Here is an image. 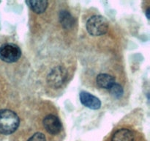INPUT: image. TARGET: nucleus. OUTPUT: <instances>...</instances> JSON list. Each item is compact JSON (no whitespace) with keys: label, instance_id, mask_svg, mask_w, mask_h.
Listing matches in <instances>:
<instances>
[{"label":"nucleus","instance_id":"1","mask_svg":"<svg viewBox=\"0 0 150 141\" xmlns=\"http://www.w3.org/2000/svg\"><path fill=\"white\" fill-rule=\"evenodd\" d=\"M20 120L16 113L10 110H0V133L10 135L19 126Z\"/></svg>","mask_w":150,"mask_h":141},{"label":"nucleus","instance_id":"2","mask_svg":"<svg viewBox=\"0 0 150 141\" xmlns=\"http://www.w3.org/2000/svg\"><path fill=\"white\" fill-rule=\"evenodd\" d=\"M86 29L91 35L100 36L108 32V23L103 16H93L86 22Z\"/></svg>","mask_w":150,"mask_h":141},{"label":"nucleus","instance_id":"3","mask_svg":"<svg viewBox=\"0 0 150 141\" xmlns=\"http://www.w3.org/2000/svg\"><path fill=\"white\" fill-rule=\"evenodd\" d=\"M21 51L14 43L3 44L0 47V59L6 63H15L20 59Z\"/></svg>","mask_w":150,"mask_h":141},{"label":"nucleus","instance_id":"4","mask_svg":"<svg viewBox=\"0 0 150 141\" xmlns=\"http://www.w3.org/2000/svg\"><path fill=\"white\" fill-rule=\"evenodd\" d=\"M43 126L46 132L52 135H58L62 129L61 121L54 115H48L44 118Z\"/></svg>","mask_w":150,"mask_h":141},{"label":"nucleus","instance_id":"5","mask_svg":"<svg viewBox=\"0 0 150 141\" xmlns=\"http://www.w3.org/2000/svg\"><path fill=\"white\" fill-rule=\"evenodd\" d=\"M80 101L85 107L92 110H98L101 107V101L98 98L89 93L82 91L80 93Z\"/></svg>","mask_w":150,"mask_h":141},{"label":"nucleus","instance_id":"6","mask_svg":"<svg viewBox=\"0 0 150 141\" xmlns=\"http://www.w3.org/2000/svg\"><path fill=\"white\" fill-rule=\"evenodd\" d=\"M111 141H135V136L130 129H120L114 132Z\"/></svg>","mask_w":150,"mask_h":141},{"label":"nucleus","instance_id":"7","mask_svg":"<svg viewBox=\"0 0 150 141\" xmlns=\"http://www.w3.org/2000/svg\"><path fill=\"white\" fill-rule=\"evenodd\" d=\"M65 76V70H63L62 68H57L49 74L48 82L51 85L58 86L64 82V78L66 77Z\"/></svg>","mask_w":150,"mask_h":141},{"label":"nucleus","instance_id":"8","mask_svg":"<svg viewBox=\"0 0 150 141\" xmlns=\"http://www.w3.org/2000/svg\"><path fill=\"white\" fill-rule=\"evenodd\" d=\"M97 84L101 88L111 89V87L116 83L115 79L108 73H100L97 76Z\"/></svg>","mask_w":150,"mask_h":141},{"label":"nucleus","instance_id":"9","mask_svg":"<svg viewBox=\"0 0 150 141\" xmlns=\"http://www.w3.org/2000/svg\"><path fill=\"white\" fill-rule=\"evenodd\" d=\"M26 3L31 10L36 13H42L45 12L48 4L47 1H26Z\"/></svg>","mask_w":150,"mask_h":141},{"label":"nucleus","instance_id":"10","mask_svg":"<svg viewBox=\"0 0 150 141\" xmlns=\"http://www.w3.org/2000/svg\"><path fill=\"white\" fill-rule=\"evenodd\" d=\"M59 20L62 25L65 29H70L74 25V19L69 12L64 10L59 14Z\"/></svg>","mask_w":150,"mask_h":141},{"label":"nucleus","instance_id":"11","mask_svg":"<svg viewBox=\"0 0 150 141\" xmlns=\"http://www.w3.org/2000/svg\"><path fill=\"white\" fill-rule=\"evenodd\" d=\"M111 90V94L114 95L116 98H120L122 95L123 94V89L122 88V86L119 84H114L112 87L111 88V89H109Z\"/></svg>","mask_w":150,"mask_h":141},{"label":"nucleus","instance_id":"12","mask_svg":"<svg viewBox=\"0 0 150 141\" xmlns=\"http://www.w3.org/2000/svg\"><path fill=\"white\" fill-rule=\"evenodd\" d=\"M27 141H46V138L44 134L41 132H36L30 137Z\"/></svg>","mask_w":150,"mask_h":141},{"label":"nucleus","instance_id":"13","mask_svg":"<svg viewBox=\"0 0 150 141\" xmlns=\"http://www.w3.org/2000/svg\"><path fill=\"white\" fill-rule=\"evenodd\" d=\"M146 16L148 19H149V8H148L146 11Z\"/></svg>","mask_w":150,"mask_h":141}]
</instances>
